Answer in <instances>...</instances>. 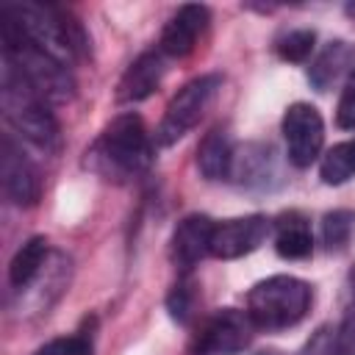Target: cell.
I'll return each instance as SVG.
<instances>
[{
  "mask_svg": "<svg viewBox=\"0 0 355 355\" xmlns=\"http://www.w3.org/2000/svg\"><path fill=\"white\" fill-rule=\"evenodd\" d=\"M3 31V58L6 67H11L31 89H36L44 100L50 103H67L75 94V80L72 72L64 61L25 39L14 25L0 19Z\"/></svg>",
  "mask_w": 355,
  "mask_h": 355,
  "instance_id": "6da1fadb",
  "label": "cell"
},
{
  "mask_svg": "<svg viewBox=\"0 0 355 355\" xmlns=\"http://www.w3.org/2000/svg\"><path fill=\"white\" fill-rule=\"evenodd\" d=\"M0 19L14 25L25 39L69 64L86 50V36L78 22H69L58 8L39 3H6L0 8Z\"/></svg>",
  "mask_w": 355,
  "mask_h": 355,
  "instance_id": "7a4b0ae2",
  "label": "cell"
},
{
  "mask_svg": "<svg viewBox=\"0 0 355 355\" xmlns=\"http://www.w3.org/2000/svg\"><path fill=\"white\" fill-rule=\"evenodd\" d=\"M92 164L103 175L130 178L153 164V141L139 114H119L105 125L92 147Z\"/></svg>",
  "mask_w": 355,
  "mask_h": 355,
  "instance_id": "3957f363",
  "label": "cell"
},
{
  "mask_svg": "<svg viewBox=\"0 0 355 355\" xmlns=\"http://www.w3.org/2000/svg\"><path fill=\"white\" fill-rule=\"evenodd\" d=\"M311 308V286L291 275H275L255 283L247 294V316L255 327L280 330L297 324Z\"/></svg>",
  "mask_w": 355,
  "mask_h": 355,
  "instance_id": "277c9868",
  "label": "cell"
},
{
  "mask_svg": "<svg viewBox=\"0 0 355 355\" xmlns=\"http://www.w3.org/2000/svg\"><path fill=\"white\" fill-rule=\"evenodd\" d=\"M3 114L8 125L28 141L50 150L58 147V122L47 108V100L31 89L11 67H3Z\"/></svg>",
  "mask_w": 355,
  "mask_h": 355,
  "instance_id": "5b68a950",
  "label": "cell"
},
{
  "mask_svg": "<svg viewBox=\"0 0 355 355\" xmlns=\"http://www.w3.org/2000/svg\"><path fill=\"white\" fill-rule=\"evenodd\" d=\"M219 86H222V75H216V72H208V75H200V78L189 80L169 100V105L164 111V119H161V125L155 130V141L161 147H169L178 139H183L202 119V114L208 111V105L216 97Z\"/></svg>",
  "mask_w": 355,
  "mask_h": 355,
  "instance_id": "8992f818",
  "label": "cell"
},
{
  "mask_svg": "<svg viewBox=\"0 0 355 355\" xmlns=\"http://www.w3.org/2000/svg\"><path fill=\"white\" fill-rule=\"evenodd\" d=\"M283 139L288 161L300 169L311 166L324 144V122L322 114L311 103H294L283 114Z\"/></svg>",
  "mask_w": 355,
  "mask_h": 355,
  "instance_id": "52a82bcc",
  "label": "cell"
},
{
  "mask_svg": "<svg viewBox=\"0 0 355 355\" xmlns=\"http://www.w3.org/2000/svg\"><path fill=\"white\" fill-rule=\"evenodd\" d=\"M252 319L247 311L222 308L214 316H208L194 336V352L197 355H239L250 338H252Z\"/></svg>",
  "mask_w": 355,
  "mask_h": 355,
  "instance_id": "ba28073f",
  "label": "cell"
},
{
  "mask_svg": "<svg viewBox=\"0 0 355 355\" xmlns=\"http://www.w3.org/2000/svg\"><path fill=\"white\" fill-rule=\"evenodd\" d=\"M266 236H269V222L261 214H250V216L219 222V225H214L211 255L222 258V261L241 258V255L258 250Z\"/></svg>",
  "mask_w": 355,
  "mask_h": 355,
  "instance_id": "9c48e42d",
  "label": "cell"
},
{
  "mask_svg": "<svg viewBox=\"0 0 355 355\" xmlns=\"http://www.w3.org/2000/svg\"><path fill=\"white\" fill-rule=\"evenodd\" d=\"M0 169H3V186L14 205H36L42 197V180L36 166L28 161V155L11 141V136H3L0 144Z\"/></svg>",
  "mask_w": 355,
  "mask_h": 355,
  "instance_id": "30bf717a",
  "label": "cell"
},
{
  "mask_svg": "<svg viewBox=\"0 0 355 355\" xmlns=\"http://www.w3.org/2000/svg\"><path fill=\"white\" fill-rule=\"evenodd\" d=\"M211 236H214V222L202 214H191L183 222H178V227L169 239L172 263L183 275H189L205 255H211Z\"/></svg>",
  "mask_w": 355,
  "mask_h": 355,
  "instance_id": "8fae6325",
  "label": "cell"
},
{
  "mask_svg": "<svg viewBox=\"0 0 355 355\" xmlns=\"http://www.w3.org/2000/svg\"><path fill=\"white\" fill-rule=\"evenodd\" d=\"M208 8L205 6H197V3H189V6H180L169 22L164 25L161 31V42H158V50L164 55H172V58H183L189 55L194 47H197V39L202 36L205 25H208Z\"/></svg>",
  "mask_w": 355,
  "mask_h": 355,
  "instance_id": "7c38bea8",
  "label": "cell"
},
{
  "mask_svg": "<svg viewBox=\"0 0 355 355\" xmlns=\"http://www.w3.org/2000/svg\"><path fill=\"white\" fill-rule=\"evenodd\" d=\"M164 53L161 50H147L141 53L128 69L125 75L119 78V86H116V100L119 103H139L144 97H150L161 78H164Z\"/></svg>",
  "mask_w": 355,
  "mask_h": 355,
  "instance_id": "4fadbf2b",
  "label": "cell"
},
{
  "mask_svg": "<svg viewBox=\"0 0 355 355\" xmlns=\"http://www.w3.org/2000/svg\"><path fill=\"white\" fill-rule=\"evenodd\" d=\"M355 67V47L349 42H327L324 50L311 61L308 67V80L313 83L316 92H327L344 72H349ZM355 72V69H352Z\"/></svg>",
  "mask_w": 355,
  "mask_h": 355,
  "instance_id": "5bb4252c",
  "label": "cell"
},
{
  "mask_svg": "<svg viewBox=\"0 0 355 355\" xmlns=\"http://www.w3.org/2000/svg\"><path fill=\"white\" fill-rule=\"evenodd\" d=\"M275 250L280 258L288 261H300L311 255L313 250L311 222L300 211H286L275 219Z\"/></svg>",
  "mask_w": 355,
  "mask_h": 355,
  "instance_id": "9a60e30c",
  "label": "cell"
},
{
  "mask_svg": "<svg viewBox=\"0 0 355 355\" xmlns=\"http://www.w3.org/2000/svg\"><path fill=\"white\" fill-rule=\"evenodd\" d=\"M233 141L225 128H211L197 147V166L208 180H222L233 175Z\"/></svg>",
  "mask_w": 355,
  "mask_h": 355,
  "instance_id": "2e32d148",
  "label": "cell"
},
{
  "mask_svg": "<svg viewBox=\"0 0 355 355\" xmlns=\"http://www.w3.org/2000/svg\"><path fill=\"white\" fill-rule=\"evenodd\" d=\"M44 258H47V239H44V236L28 239V241L14 252V258H11V263H8V280H11V286H14V288H25V286L39 275Z\"/></svg>",
  "mask_w": 355,
  "mask_h": 355,
  "instance_id": "e0dca14e",
  "label": "cell"
},
{
  "mask_svg": "<svg viewBox=\"0 0 355 355\" xmlns=\"http://www.w3.org/2000/svg\"><path fill=\"white\" fill-rule=\"evenodd\" d=\"M319 175L327 186H341L349 178H355V139L333 144L319 164Z\"/></svg>",
  "mask_w": 355,
  "mask_h": 355,
  "instance_id": "ac0fdd59",
  "label": "cell"
},
{
  "mask_svg": "<svg viewBox=\"0 0 355 355\" xmlns=\"http://www.w3.org/2000/svg\"><path fill=\"white\" fill-rule=\"evenodd\" d=\"M352 227H355V214L352 211H330L322 222V239L327 244V250H344L349 244V236H352Z\"/></svg>",
  "mask_w": 355,
  "mask_h": 355,
  "instance_id": "d6986e66",
  "label": "cell"
},
{
  "mask_svg": "<svg viewBox=\"0 0 355 355\" xmlns=\"http://www.w3.org/2000/svg\"><path fill=\"white\" fill-rule=\"evenodd\" d=\"M313 42H316V33H313V31H308V28L288 31L286 36H280V39H277V53H280V58L300 64V61H305V58L311 55Z\"/></svg>",
  "mask_w": 355,
  "mask_h": 355,
  "instance_id": "ffe728a7",
  "label": "cell"
},
{
  "mask_svg": "<svg viewBox=\"0 0 355 355\" xmlns=\"http://www.w3.org/2000/svg\"><path fill=\"white\" fill-rule=\"evenodd\" d=\"M194 302H197V294H194V286L191 283H178L169 297H166V308H169V316L180 324H186L191 316H194Z\"/></svg>",
  "mask_w": 355,
  "mask_h": 355,
  "instance_id": "44dd1931",
  "label": "cell"
},
{
  "mask_svg": "<svg viewBox=\"0 0 355 355\" xmlns=\"http://www.w3.org/2000/svg\"><path fill=\"white\" fill-rule=\"evenodd\" d=\"M36 355H94L86 336H61L36 349Z\"/></svg>",
  "mask_w": 355,
  "mask_h": 355,
  "instance_id": "7402d4cb",
  "label": "cell"
},
{
  "mask_svg": "<svg viewBox=\"0 0 355 355\" xmlns=\"http://www.w3.org/2000/svg\"><path fill=\"white\" fill-rule=\"evenodd\" d=\"M336 125L344 130H355V72H349L338 105H336Z\"/></svg>",
  "mask_w": 355,
  "mask_h": 355,
  "instance_id": "603a6c76",
  "label": "cell"
},
{
  "mask_svg": "<svg viewBox=\"0 0 355 355\" xmlns=\"http://www.w3.org/2000/svg\"><path fill=\"white\" fill-rule=\"evenodd\" d=\"M336 344H338V355H355V297H352L341 324L336 327Z\"/></svg>",
  "mask_w": 355,
  "mask_h": 355,
  "instance_id": "cb8c5ba5",
  "label": "cell"
},
{
  "mask_svg": "<svg viewBox=\"0 0 355 355\" xmlns=\"http://www.w3.org/2000/svg\"><path fill=\"white\" fill-rule=\"evenodd\" d=\"M300 355H338V344H336V327H319L311 341L302 347Z\"/></svg>",
  "mask_w": 355,
  "mask_h": 355,
  "instance_id": "d4e9b609",
  "label": "cell"
},
{
  "mask_svg": "<svg viewBox=\"0 0 355 355\" xmlns=\"http://www.w3.org/2000/svg\"><path fill=\"white\" fill-rule=\"evenodd\" d=\"M258 355H280L277 349H263V352H258Z\"/></svg>",
  "mask_w": 355,
  "mask_h": 355,
  "instance_id": "484cf974",
  "label": "cell"
}]
</instances>
